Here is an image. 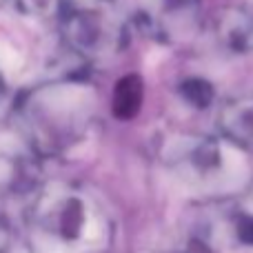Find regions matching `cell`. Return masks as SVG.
Here are the masks:
<instances>
[{
	"label": "cell",
	"mask_w": 253,
	"mask_h": 253,
	"mask_svg": "<svg viewBox=\"0 0 253 253\" xmlns=\"http://www.w3.org/2000/svg\"><path fill=\"white\" fill-rule=\"evenodd\" d=\"M27 231L34 253H107L114 222L91 191L69 182L47 184L31 202Z\"/></svg>",
	"instance_id": "1"
},
{
	"label": "cell",
	"mask_w": 253,
	"mask_h": 253,
	"mask_svg": "<svg viewBox=\"0 0 253 253\" xmlns=\"http://www.w3.org/2000/svg\"><path fill=\"white\" fill-rule=\"evenodd\" d=\"M93 91L80 83H56L31 91L20 105V123L31 147L40 153H60L89 131Z\"/></svg>",
	"instance_id": "2"
},
{
	"label": "cell",
	"mask_w": 253,
	"mask_h": 253,
	"mask_svg": "<svg viewBox=\"0 0 253 253\" xmlns=\"http://www.w3.org/2000/svg\"><path fill=\"white\" fill-rule=\"evenodd\" d=\"M62 31L74 51L93 60L116 56L126 42V22L109 4L76 7L67 11Z\"/></svg>",
	"instance_id": "3"
},
{
	"label": "cell",
	"mask_w": 253,
	"mask_h": 253,
	"mask_svg": "<svg viewBox=\"0 0 253 253\" xmlns=\"http://www.w3.org/2000/svg\"><path fill=\"white\" fill-rule=\"evenodd\" d=\"M236 151L242 149L227 138H184L173 149V165L198 184H222L242 165Z\"/></svg>",
	"instance_id": "4"
},
{
	"label": "cell",
	"mask_w": 253,
	"mask_h": 253,
	"mask_svg": "<svg viewBox=\"0 0 253 253\" xmlns=\"http://www.w3.org/2000/svg\"><path fill=\"white\" fill-rule=\"evenodd\" d=\"M200 20V0H151L140 13L147 31L165 42H180L193 36Z\"/></svg>",
	"instance_id": "5"
},
{
	"label": "cell",
	"mask_w": 253,
	"mask_h": 253,
	"mask_svg": "<svg viewBox=\"0 0 253 253\" xmlns=\"http://www.w3.org/2000/svg\"><path fill=\"white\" fill-rule=\"evenodd\" d=\"M213 34L220 47L231 53L253 51V13L242 7H224L213 18Z\"/></svg>",
	"instance_id": "6"
},
{
	"label": "cell",
	"mask_w": 253,
	"mask_h": 253,
	"mask_svg": "<svg viewBox=\"0 0 253 253\" xmlns=\"http://www.w3.org/2000/svg\"><path fill=\"white\" fill-rule=\"evenodd\" d=\"M218 126L222 138L242 151L253 149V98H236L220 109Z\"/></svg>",
	"instance_id": "7"
},
{
	"label": "cell",
	"mask_w": 253,
	"mask_h": 253,
	"mask_svg": "<svg viewBox=\"0 0 253 253\" xmlns=\"http://www.w3.org/2000/svg\"><path fill=\"white\" fill-rule=\"evenodd\" d=\"M144 100V83L140 76L129 74L118 80L111 93V111L118 120H131L138 116Z\"/></svg>",
	"instance_id": "8"
},
{
	"label": "cell",
	"mask_w": 253,
	"mask_h": 253,
	"mask_svg": "<svg viewBox=\"0 0 253 253\" xmlns=\"http://www.w3.org/2000/svg\"><path fill=\"white\" fill-rule=\"evenodd\" d=\"M233 242L240 247H253V200H238L224 213Z\"/></svg>",
	"instance_id": "9"
},
{
	"label": "cell",
	"mask_w": 253,
	"mask_h": 253,
	"mask_svg": "<svg viewBox=\"0 0 253 253\" xmlns=\"http://www.w3.org/2000/svg\"><path fill=\"white\" fill-rule=\"evenodd\" d=\"M178 93L187 105L196 107V109H207L213 105L215 100V89L207 78L200 76H189L178 84Z\"/></svg>",
	"instance_id": "10"
},
{
	"label": "cell",
	"mask_w": 253,
	"mask_h": 253,
	"mask_svg": "<svg viewBox=\"0 0 253 253\" xmlns=\"http://www.w3.org/2000/svg\"><path fill=\"white\" fill-rule=\"evenodd\" d=\"M16 4L22 13L34 18H49L60 9V0H16Z\"/></svg>",
	"instance_id": "11"
},
{
	"label": "cell",
	"mask_w": 253,
	"mask_h": 253,
	"mask_svg": "<svg viewBox=\"0 0 253 253\" xmlns=\"http://www.w3.org/2000/svg\"><path fill=\"white\" fill-rule=\"evenodd\" d=\"M2 100H4V87H2V83H0V105H2Z\"/></svg>",
	"instance_id": "12"
}]
</instances>
